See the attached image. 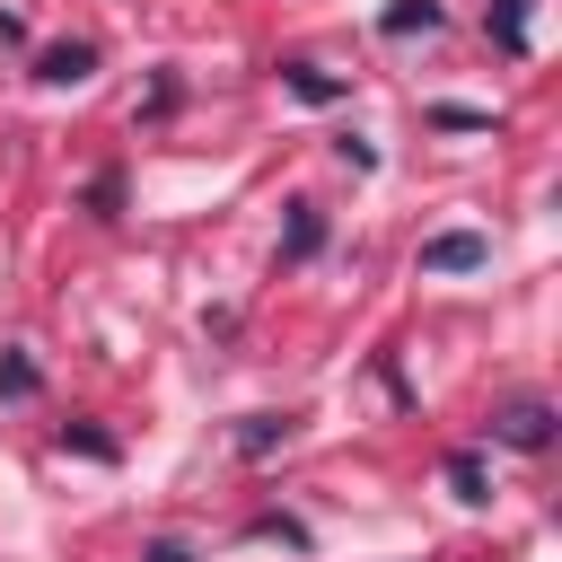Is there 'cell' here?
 Wrapping results in <instances>:
<instances>
[{"instance_id": "cell-8", "label": "cell", "mask_w": 562, "mask_h": 562, "mask_svg": "<svg viewBox=\"0 0 562 562\" xmlns=\"http://www.w3.org/2000/svg\"><path fill=\"white\" fill-rule=\"evenodd\" d=\"M281 79H290V88H299V97H307V105H325V97H342V88H334V79H325V70H307V61H290V70H281Z\"/></svg>"}, {"instance_id": "cell-6", "label": "cell", "mask_w": 562, "mask_h": 562, "mask_svg": "<svg viewBox=\"0 0 562 562\" xmlns=\"http://www.w3.org/2000/svg\"><path fill=\"white\" fill-rule=\"evenodd\" d=\"M439 26V0H395L386 9V35H430Z\"/></svg>"}, {"instance_id": "cell-4", "label": "cell", "mask_w": 562, "mask_h": 562, "mask_svg": "<svg viewBox=\"0 0 562 562\" xmlns=\"http://www.w3.org/2000/svg\"><path fill=\"white\" fill-rule=\"evenodd\" d=\"M281 439H290V413H246V430H237V448H246V457H272Z\"/></svg>"}, {"instance_id": "cell-7", "label": "cell", "mask_w": 562, "mask_h": 562, "mask_svg": "<svg viewBox=\"0 0 562 562\" xmlns=\"http://www.w3.org/2000/svg\"><path fill=\"white\" fill-rule=\"evenodd\" d=\"M316 237H325L316 202H290V255H316Z\"/></svg>"}, {"instance_id": "cell-5", "label": "cell", "mask_w": 562, "mask_h": 562, "mask_svg": "<svg viewBox=\"0 0 562 562\" xmlns=\"http://www.w3.org/2000/svg\"><path fill=\"white\" fill-rule=\"evenodd\" d=\"M527 9H536V0H492V35H501V53H527Z\"/></svg>"}, {"instance_id": "cell-2", "label": "cell", "mask_w": 562, "mask_h": 562, "mask_svg": "<svg viewBox=\"0 0 562 562\" xmlns=\"http://www.w3.org/2000/svg\"><path fill=\"white\" fill-rule=\"evenodd\" d=\"M474 263H492V246H483L474 228H439V237H422V272H474Z\"/></svg>"}, {"instance_id": "cell-1", "label": "cell", "mask_w": 562, "mask_h": 562, "mask_svg": "<svg viewBox=\"0 0 562 562\" xmlns=\"http://www.w3.org/2000/svg\"><path fill=\"white\" fill-rule=\"evenodd\" d=\"M492 439H501V448H527V457L553 448V404H544V395H509V404L492 413Z\"/></svg>"}, {"instance_id": "cell-9", "label": "cell", "mask_w": 562, "mask_h": 562, "mask_svg": "<svg viewBox=\"0 0 562 562\" xmlns=\"http://www.w3.org/2000/svg\"><path fill=\"white\" fill-rule=\"evenodd\" d=\"M448 483H457V501H492L483 492V457H448Z\"/></svg>"}, {"instance_id": "cell-10", "label": "cell", "mask_w": 562, "mask_h": 562, "mask_svg": "<svg viewBox=\"0 0 562 562\" xmlns=\"http://www.w3.org/2000/svg\"><path fill=\"white\" fill-rule=\"evenodd\" d=\"M140 562H193V553H184V544H167V536H158V544H149V553H140Z\"/></svg>"}, {"instance_id": "cell-3", "label": "cell", "mask_w": 562, "mask_h": 562, "mask_svg": "<svg viewBox=\"0 0 562 562\" xmlns=\"http://www.w3.org/2000/svg\"><path fill=\"white\" fill-rule=\"evenodd\" d=\"M88 70H97V44H44V61H35L44 88H79Z\"/></svg>"}]
</instances>
